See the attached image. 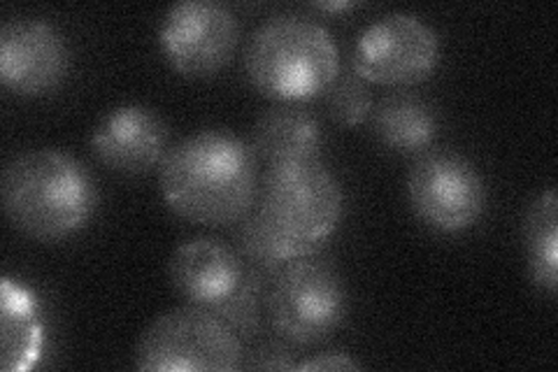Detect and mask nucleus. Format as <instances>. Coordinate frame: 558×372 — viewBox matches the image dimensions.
Wrapping results in <instances>:
<instances>
[{
	"label": "nucleus",
	"mask_w": 558,
	"mask_h": 372,
	"mask_svg": "<svg viewBox=\"0 0 558 372\" xmlns=\"http://www.w3.org/2000/svg\"><path fill=\"white\" fill-rule=\"evenodd\" d=\"M342 187L322 158H295L268 166L254 207L238 224L240 256L260 275L307 259L338 228Z\"/></svg>",
	"instance_id": "1"
},
{
	"label": "nucleus",
	"mask_w": 558,
	"mask_h": 372,
	"mask_svg": "<svg viewBox=\"0 0 558 372\" xmlns=\"http://www.w3.org/2000/svg\"><path fill=\"white\" fill-rule=\"evenodd\" d=\"M256 182L252 145L223 129L184 137L159 166L166 205L182 219L205 226L240 221L256 203Z\"/></svg>",
	"instance_id": "2"
},
{
	"label": "nucleus",
	"mask_w": 558,
	"mask_h": 372,
	"mask_svg": "<svg viewBox=\"0 0 558 372\" xmlns=\"http://www.w3.org/2000/svg\"><path fill=\"white\" fill-rule=\"evenodd\" d=\"M3 207L24 236L59 242L92 219L98 191L92 172L61 149H28L3 170Z\"/></svg>",
	"instance_id": "3"
},
{
	"label": "nucleus",
	"mask_w": 558,
	"mask_h": 372,
	"mask_svg": "<svg viewBox=\"0 0 558 372\" xmlns=\"http://www.w3.org/2000/svg\"><path fill=\"white\" fill-rule=\"evenodd\" d=\"M244 68L260 94L299 103L326 92L340 73V55L333 35L319 22L279 14L254 31Z\"/></svg>",
	"instance_id": "4"
},
{
	"label": "nucleus",
	"mask_w": 558,
	"mask_h": 372,
	"mask_svg": "<svg viewBox=\"0 0 558 372\" xmlns=\"http://www.w3.org/2000/svg\"><path fill=\"white\" fill-rule=\"evenodd\" d=\"M242 340L203 308L170 310L140 335L135 365L149 372H231L242 365Z\"/></svg>",
	"instance_id": "5"
},
{
	"label": "nucleus",
	"mask_w": 558,
	"mask_h": 372,
	"mask_svg": "<svg viewBox=\"0 0 558 372\" xmlns=\"http://www.w3.org/2000/svg\"><path fill=\"white\" fill-rule=\"evenodd\" d=\"M266 308L284 340L312 345L340 326L347 312V291L333 265L295 259L272 275Z\"/></svg>",
	"instance_id": "6"
},
{
	"label": "nucleus",
	"mask_w": 558,
	"mask_h": 372,
	"mask_svg": "<svg viewBox=\"0 0 558 372\" xmlns=\"http://www.w3.org/2000/svg\"><path fill=\"white\" fill-rule=\"evenodd\" d=\"M438 59V33L416 14L391 12L361 31L352 70L368 84L412 86L430 77Z\"/></svg>",
	"instance_id": "7"
},
{
	"label": "nucleus",
	"mask_w": 558,
	"mask_h": 372,
	"mask_svg": "<svg viewBox=\"0 0 558 372\" xmlns=\"http://www.w3.org/2000/svg\"><path fill=\"white\" fill-rule=\"evenodd\" d=\"M408 196L424 224L442 233H461L482 217L486 187L465 156L426 152L408 175Z\"/></svg>",
	"instance_id": "8"
},
{
	"label": "nucleus",
	"mask_w": 558,
	"mask_h": 372,
	"mask_svg": "<svg viewBox=\"0 0 558 372\" xmlns=\"http://www.w3.org/2000/svg\"><path fill=\"white\" fill-rule=\"evenodd\" d=\"M168 63L184 77H213L229 63L240 43L235 14L217 0L174 3L159 26Z\"/></svg>",
	"instance_id": "9"
},
{
	"label": "nucleus",
	"mask_w": 558,
	"mask_h": 372,
	"mask_svg": "<svg viewBox=\"0 0 558 372\" xmlns=\"http://www.w3.org/2000/svg\"><path fill=\"white\" fill-rule=\"evenodd\" d=\"M63 35L45 20L20 16L0 28V80L24 96H43L68 75Z\"/></svg>",
	"instance_id": "10"
},
{
	"label": "nucleus",
	"mask_w": 558,
	"mask_h": 372,
	"mask_svg": "<svg viewBox=\"0 0 558 372\" xmlns=\"http://www.w3.org/2000/svg\"><path fill=\"white\" fill-rule=\"evenodd\" d=\"M250 265L217 238H191L172 252L168 277L186 305L215 312L240 291Z\"/></svg>",
	"instance_id": "11"
},
{
	"label": "nucleus",
	"mask_w": 558,
	"mask_h": 372,
	"mask_svg": "<svg viewBox=\"0 0 558 372\" xmlns=\"http://www.w3.org/2000/svg\"><path fill=\"white\" fill-rule=\"evenodd\" d=\"M92 147L110 170L143 175L161 166L168 152V127L147 105H119L98 121Z\"/></svg>",
	"instance_id": "12"
},
{
	"label": "nucleus",
	"mask_w": 558,
	"mask_h": 372,
	"mask_svg": "<svg viewBox=\"0 0 558 372\" xmlns=\"http://www.w3.org/2000/svg\"><path fill=\"white\" fill-rule=\"evenodd\" d=\"M250 145L268 166L295 161V158H317L322 149V127L310 112L279 105L258 117Z\"/></svg>",
	"instance_id": "13"
},
{
	"label": "nucleus",
	"mask_w": 558,
	"mask_h": 372,
	"mask_svg": "<svg viewBox=\"0 0 558 372\" xmlns=\"http://www.w3.org/2000/svg\"><path fill=\"white\" fill-rule=\"evenodd\" d=\"M377 137L396 152H422L438 135V117L433 108L412 94H391L373 115Z\"/></svg>",
	"instance_id": "14"
},
{
	"label": "nucleus",
	"mask_w": 558,
	"mask_h": 372,
	"mask_svg": "<svg viewBox=\"0 0 558 372\" xmlns=\"http://www.w3.org/2000/svg\"><path fill=\"white\" fill-rule=\"evenodd\" d=\"M38 305L22 287L3 281V370H26L40 357Z\"/></svg>",
	"instance_id": "15"
},
{
	"label": "nucleus",
	"mask_w": 558,
	"mask_h": 372,
	"mask_svg": "<svg viewBox=\"0 0 558 372\" xmlns=\"http://www.w3.org/2000/svg\"><path fill=\"white\" fill-rule=\"evenodd\" d=\"M529 265L533 279L547 293L558 289V199L556 189H547L539 196L526 219Z\"/></svg>",
	"instance_id": "16"
},
{
	"label": "nucleus",
	"mask_w": 558,
	"mask_h": 372,
	"mask_svg": "<svg viewBox=\"0 0 558 372\" xmlns=\"http://www.w3.org/2000/svg\"><path fill=\"white\" fill-rule=\"evenodd\" d=\"M326 110L342 127H356L373 112V96L368 82L354 70H340L338 77L324 92Z\"/></svg>",
	"instance_id": "17"
},
{
	"label": "nucleus",
	"mask_w": 558,
	"mask_h": 372,
	"mask_svg": "<svg viewBox=\"0 0 558 372\" xmlns=\"http://www.w3.org/2000/svg\"><path fill=\"white\" fill-rule=\"evenodd\" d=\"M254 361L250 363V368H260V370H295V363L291 361V353L287 347L275 345V343H266L260 345L254 353Z\"/></svg>",
	"instance_id": "18"
},
{
	"label": "nucleus",
	"mask_w": 558,
	"mask_h": 372,
	"mask_svg": "<svg viewBox=\"0 0 558 372\" xmlns=\"http://www.w3.org/2000/svg\"><path fill=\"white\" fill-rule=\"evenodd\" d=\"M361 363L354 361L352 357H347V353L342 351H326V353H319V357H312L303 363H295V370H359Z\"/></svg>",
	"instance_id": "19"
},
{
	"label": "nucleus",
	"mask_w": 558,
	"mask_h": 372,
	"mask_svg": "<svg viewBox=\"0 0 558 372\" xmlns=\"http://www.w3.org/2000/svg\"><path fill=\"white\" fill-rule=\"evenodd\" d=\"M317 8H322V10H349V8H354V3H317Z\"/></svg>",
	"instance_id": "20"
}]
</instances>
